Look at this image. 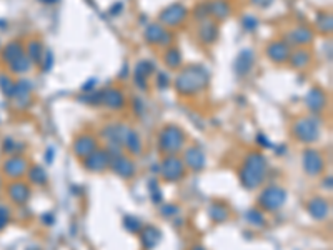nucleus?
<instances>
[{
    "label": "nucleus",
    "mask_w": 333,
    "mask_h": 250,
    "mask_svg": "<svg viewBox=\"0 0 333 250\" xmlns=\"http://www.w3.org/2000/svg\"><path fill=\"white\" fill-rule=\"evenodd\" d=\"M10 197L14 198V200L17 203H24L25 200L28 198V195H30V192H28V187L27 185H24V184H20V182H17V184L14 185H10Z\"/></svg>",
    "instance_id": "obj_17"
},
{
    "label": "nucleus",
    "mask_w": 333,
    "mask_h": 250,
    "mask_svg": "<svg viewBox=\"0 0 333 250\" xmlns=\"http://www.w3.org/2000/svg\"><path fill=\"white\" fill-rule=\"evenodd\" d=\"M193 250H204V249H202V247H195V249H193Z\"/></svg>",
    "instance_id": "obj_33"
},
{
    "label": "nucleus",
    "mask_w": 333,
    "mask_h": 250,
    "mask_svg": "<svg viewBox=\"0 0 333 250\" xmlns=\"http://www.w3.org/2000/svg\"><path fill=\"white\" fill-rule=\"evenodd\" d=\"M7 222H8V212L5 207L0 205V230L7 225Z\"/></svg>",
    "instance_id": "obj_29"
},
{
    "label": "nucleus",
    "mask_w": 333,
    "mask_h": 250,
    "mask_svg": "<svg viewBox=\"0 0 333 250\" xmlns=\"http://www.w3.org/2000/svg\"><path fill=\"white\" fill-rule=\"evenodd\" d=\"M185 15H187V8L177 3V5H172L168 7L167 10H163L160 19H162V22H165L168 25H177L185 19Z\"/></svg>",
    "instance_id": "obj_9"
},
{
    "label": "nucleus",
    "mask_w": 333,
    "mask_h": 250,
    "mask_svg": "<svg viewBox=\"0 0 333 250\" xmlns=\"http://www.w3.org/2000/svg\"><path fill=\"white\" fill-rule=\"evenodd\" d=\"M258 142H262L265 147H270V142L265 140V137H263V135H258Z\"/></svg>",
    "instance_id": "obj_30"
},
{
    "label": "nucleus",
    "mask_w": 333,
    "mask_h": 250,
    "mask_svg": "<svg viewBox=\"0 0 333 250\" xmlns=\"http://www.w3.org/2000/svg\"><path fill=\"white\" fill-rule=\"evenodd\" d=\"M108 155L103 150H94L90 155L85 157V167L92 172H102L108 165Z\"/></svg>",
    "instance_id": "obj_8"
},
{
    "label": "nucleus",
    "mask_w": 333,
    "mask_h": 250,
    "mask_svg": "<svg viewBox=\"0 0 333 250\" xmlns=\"http://www.w3.org/2000/svg\"><path fill=\"white\" fill-rule=\"evenodd\" d=\"M210 215H212L213 220H217V222H223V220L227 219V215H229V212L223 205H213L212 210H210Z\"/></svg>",
    "instance_id": "obj_23"
},
{
    "label": "nucleus",
    "mask_w": 333,
    "mask_h": 250,
    "mask_svg": "<svg viewBox=\"0 0 333 250\" xmlns=\"http://www.w3.org/2000/svg\"><path fill=\"white\" fill-rule=\"evenodd\" d=\"M5 172L8 173L10 177H20L22 173L25 172V168H27V165H25V160L19 159V157H14V159L7 160L5 162Z\"/></svg>",
    "instance_id": "obj_16"
},
{
    "label": "nucleus",
    "mask_w": 333,
    "mask_h": 250,
    "mask_svg": "<svg viewBox=\"0 0 333 250\" xmlns=\"http://www.w3.org/2000/svg\"><path fill=\"white\" fill-rule=\"evenodd\" d=\"M185 173V165L177 157H167L162 164V175L168 182L180 180Z\"/></svg>",
    "instance_id": "obj_5"
},
{
    "label": "nucleus",
    "mask_w": 333,
    "mask_h": 250,
    "mask_svg": "<svg viewBox=\"0 0 333 250\" xmlns=\"http://www.w3.org/2000/svg\"><path fill=\"white\" fill-rule=\"evenodd\" d=\"M270 2H272V0H258V3H262V7H267Z\"/></svg>",
    "instance_id": "obj_32"
},
{
    "label": "nucleus",
    "mask_w": 333,
    "mask_h": 250,
    "mask_svg": "<svg viewBox=\"0 0 333 250\" xmlns=\"http://www.w3.org/2000/svg\"><path fill=\"white\" fill-rule=\"evenodd\" d=\"M125 145L128 147L130 152H133V154H138L140 152V139H138V135L135 132H128V137L127 140H125Z\"/></svg>",
    "instance_id": "obj_21"
},
{
    "label": "nucleus",
    "mask_w": 333,
    "mask_h": 250,
    "mask_svg": "<svg viewBox=\"0 0 333 250\" xmlns=\"http://www.w3.org/2000/svg\"><path fill=\"white\" fill-rule=\"evenodd\" d=\"M30 179L33 184L44 185L45 182H47V173H45V170L42 167H33L30 170Z\"/></svg>",
    "instance_id": "obj_20"
},
{
    "label": "nucleus",
    "mask_w": 333,
    "mask_h": 250,
    "mask_svg": "<svg viewBox=\"0 0 333 250\" xmlns=\"http://www.w3.org/2000/svg\"><path fill=\"white\" fill-rule=\"evenodd\" d=\"M286 200V192L280 187H268L258 197V203L267 210H278Z\"/></svg>",
    "instance_id": "obj_3"
},
{
    "label": "nucleus",
    "mask_w": 333,
    "mask_h": 250,
    "mask_svg": "<svg viewBox=\"0 0 333 250\" xmlns=\"http://www.w3.org/2000/svg\"><path fill=\"white\" fill-rule=\"evenodd\" d=\"M150 190H152V200H154V202L162 200V194H160V190L157 187V182H154V184L150 182Z\"/></svg>",
    "instance_id": "obj_28"
},
{
    "label": "nucleus",
    "mask_w": 333,
    "mask_h": 250,
    "mask_svg": "<svg viewBox=\"0 0 333 250\" xmlns=\"http://www.w3.org/2000/svg\"><path fill=\"white\" fill-rule=\"evenodd\" d=\"M252 63H254V54H252V50H243L237 57V60H235V70H237V74L243 75L252 69Z\"/></svg>",
    "instance_id": "obj_14"
},
{
    "label": "nucleus",
    "mask_w": 333,
    "mask_h": 250,
    "mask_svg": "<svg viewBox=\"0 0 333 250\" xmlns=\"http://www.w3.org/2000/svg\"><path fill=\"white\" fill-rule=\"evenodd\" d=\"M308 57H310V55L308 54H307V52H298V54H295L293 55V58H295V60H293V65L295 67H303V65H307V63H308Z\"/></svg>",
    "instance_id": "obj_26"
},
{
    "label": "nucleus",
    "mask_w": 333,
    "mask_h": 250,
    "mask_svg": "<svg viewBox=\"0 0 333 250\" xmlns=\"http://www.w3.org/2000/svg\"><path fill=\"white\" fill-rule=\"evenodd\" d=\"M140 234H142V244L147 250L155 249L157 247V244L160 242V239H162V234H160L157 228H154V227H147L145 230L140 232Z\"/></svg>",
    "instance_id": "obj_13"
},
{
    "label": "nucleus",
    "mask_w": 333,
    "mask_h": 250,
    "mask_svg": "<svg viewBox=\"0 0 333 250\" xmlns=\"http://www.w3.org/2000/svg\"><path fill=\"white\" fill-rule=\"evenodd\" d=\"M308 210H310L311 217L322 220V219H325L327 215H328V210H330V207H328V202L325 200V198L317 197V198H313V200L308 203Z\"/></svg>",
    "instance_id": "obj_11"
},
{
    "label": "nucleus",
    "mask_w": 333,
    "mask_h": 250,
    "mask_svg": "<svg viewBox=\"0 0 333 250\" xmlns=\"http://www.w3.org/2000/svg\"><path fill=\"white\" fill-rule=\"evenodd\" d=\"M206 83V72L204 69H188L185 70L179 79H177V88L182 94H195L200 88H204Z\"/></svg>",
    "instance_id": "obj_2"
},
{
    "label": "nucleus",
    "mask_w": 333,
    "mask_h": 250,
    "mask_svg": "<svg viewBox=\"0 0 333 250\" xmlns=\"http://www.w3.org/2000/svg\"><path fill=\"white\" fill-rule=\"evenodd\" d=\"M112 168L119 173L120 177H124V179H130V177L135 173V167L133 164L130 162L128 159H125V157L119 155L117 159L112 160Z\"/></svg>",
    "instance_id": "obj_10"
},
{
    "label": "nucleus",
    "mask_w": 333,
    "mask_h": 250,
    "mask_svg": "<svg viewBox=\"0 0 333 250\" xmlns=\"http://www.w3.org/2000/svg\"><path fill=\"white\" fill-rule=\"evenodd\" d=\"M103 102H107L110 107H120L122 104H124V99H122V94L119 90H108L103 94Z\"/></svg>",
    "instance_id": "obj_19"
},
{
    "label": "nucleus",
    "mask_w": 333,
    "mask_h": 250,
    "mask_svg": "<svg viewBox=\"0 0 333 250\" xmlns=\"http://www.w3.org/2000/svg\"><path fill=\"white\" fill-rule=\"evenodd\" d=\"M124 225L130 232V234H138V232H140V228H142L140 220L135 219V217H130V215L124 219Z\"/></svg>",
    "instance_id": "obj_22"
},
{
    "label": "nucleus",
    "mask_w": 333,
    "mask_h": 250,
    "mask_svg": "<svg viewBox=\"0 0 333 250\" xmlns=\"http://www.w3.org/2000/svg\"><path fill=\"white\" fill-rule=\"evenodd\" d=\"M303 168L308 175H318L323 170V159L317 150H305L303 154Z\"/></svg>",
    "instance_id": "obj_7"
},
{
    "label": "nucleus",
    "mask_w": 333,
    "mask_h": 250,
    "mask_svg": "<svg viewBox=\"0 0 333 250\" xmlns=\"http://www.w3.org/2000/svg\"><path fill=\"white\" fill-rule=\"evenodd\" d=\"M183 145V132L177 127H167L160 135V147L162 150L174 154Z\"/></svg>",
    "instance_id": "obj_4"
},
{
    "label": "nucleus",
    "mask_w": 333,
    "mask_h": 250,
    "mask_svg": "<svg viewBox=\"0 0 333 250\" xmlns=\"http://www.w3.org/2000/svg\"><path fill=\"white\" fill-rule=\"evenodd\" d=\"M74 150L78 157H88L95 150V140L92 137H78L74 143Z\"/></svg>",
    "instance_id": "obj_12"
},
{
    "label": "nucleus",
    "mask_w": 333,
    "mask_h": 250,
    "mask_svg": "<svg viewBox=\"0 0 333 250\" xmlns=\"http://www.w3.org/2000/svg\"><path fill=\"white\" fill-rule=\"evenodd\" d=\"M295 135L302 142H313L318 139V127L313 120L303 118V120L297 122V125H295Z\"/></svg>",
    "instance_id": "obj_6"
},
{
    "label": "nucleus",
    "mask_w": 333,
    "mask_h": 250,
    "mask_svg": "<svg viewBox=\"0 0 333 250\" xmlns=\"http://www.w3.org/2000/svg\"><path fill=\"white\" fill-rule=\"evenodd\" d=\"M245 217H247L248 222H250V223H254V225H263V223H265L263 215L260 214L258 210H255V209L248 210L247 214H245Z\"/></svg>",
    "instance_id": "obj_24"
},
{
    "label": "nucleus",
    "mask_w": 333,
    "mask_h": 250,
    "mask_svg": "<svg viewBox=\"0 0 333 250\" xmlns=\"http://www.w3.org/2000/svg\"><path fill=\"white\" fill-rule=\"evenodd\" d=\"M293 35H295V40L300 42V44L311 39V33L308 30H297V32H293Z\"/></svg>",
    "instance_id": "obj_27"
},
{
    "label": "nucleus",
    "mask_w": 333,
    "mask_h": 250,
    "mask_svg": "<svg viewBox=\"0 0 333 250\" xmlns=\"http://www.w3.org/2000/svg\"><path fill=\"white\" fill-rule=\"evenodd\" d=\"M268 57L275 62H283L285 58H288V49H286L285 44H280V42L272 44L268 47Z\"/></svg>",
    "instance_id": "obj_18"
},
{
    "label": "nucleus",
    "mask_w": 333,
    "mask_h": 250,
    "mask_svg": "<svg viewBox=\"0 0 333 250\" xmlns=\"http://www.w3.org/2000/svg\"><path fill=\"white\" fill-rule=\"evenodd\" d=\"M267 173V160L262 154H250L247 157L243 168L240 172L242 184L247 189H256L265 179Z\"/></svg>",
    "instance_id": "obj_1"
},
{
    "label": "nucleus",
    "mask_w": 333,
    "mask_h": 250,
    "mask_svg": "<svg viewBox=\"0 0 333 250\" xmlns=\"http://www.w3.org/2000/svg\"><path fill=\"white\" fill-rule=\"evenodd\" d=\"M163 214H172V212H177V209H172V207H165V209L162 210Z\"/></svg>",
    "instance_id": "obj_31"
},
{
    "label": "nucleus",
    "mask_w": 333,
    "mask_h": 250,
    "mask_svg": "<svg viewBox=\"0 0 333 250\" xmlns=\"http://www.w3.org/2000/svg\"><path fill=\"white\" fill-rule=\"evenodd\" d=\"M165 62L170 67H177L180 63V54L177 52V50H170V52L165 55Z\"/></svg>",
    "instance_id": "obj_25"
},
{
    "label": "nucleus",
    "mask_w": 333,
    "mask_h": 250,
    "mask_svg": "<svg viewBox=\"0 0 333 250\" xmlns=\"http://www.w3.org/2000/svg\"><path fill=\"white\" fill-rule=\"evenodd\" d=\"M185 160H187L188 167H192L193 170H202V168H204V165H205V155H204V152L199 150V149H190V150H188Z\"/></svg>",
    "instance_id": "obj_15"
}]
</instances>
